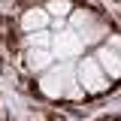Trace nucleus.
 Instances as JSON below:
<instances>
[{"label": "nucleus", "instance_id": "1", "mask_svg": "<svg viewBox=\"0 0 121 121\" xmlns=\"http://www.w3.org/2000/svg\"><path fill=\"white\" fill-rule=\"evenodd\" d=\"M39 94L48 100H79L85 91L79 85V73H76L73 60H60L52 64L43 76H39Z\"/></svg>", "mask_w": 121, "mask_h": 121}, {"label": "nucleus", "instance_id": "2", "mask_svg": "<svg viewBox=\"0 0 121 121\" xmlns=\"http://www.w3.org/2000/svg\"><path fill=\"white\" fill-rule=\"evenodd\" d=\"M70 30H76L85 45H97L100 39L109 36V27L94 12H88V9H73L70 12Z\"/></svg>", "mask_w": 121, "mask_h": 121}, {"label": "nucleus", "instance_id": "3", "mask_svg": "<svg viewBox=\"0 0 121 121\" xmlns=\"http://www.w3.org/2000/svg\"><path fill=\"white\" fill-rule=\"evenodd\" d=\"M76 73H79V85H82V91L85 94H103L106 88H109V76L103 73V67L97 64V58H85L76 64Z\"/></svg>", "mask_w": 121, "mask_h": 121}, {"label": "nucleus", "instance_id": "4", "mask_svg": "<svg viewBox=\"0 0 121 121\" xmlns=\"http://www.w3.org/2000/svg\"><path fill=\"white\" fill-rule=\"evenodd\" d=\"M85 52V43H82V36L76 33V30H60V33H55V39H52V55L60 60H73L79 58Z\"/></svg>", "mask_w": 121, "mask_h": 121}, {"label": "nucleus", "instance_id": "5", "mask_svg": "<svg viewBox=\"0 0 121 121\" xmlns=\"http://www.w3.org/2000/svg\"><path fill=\"white\" fill-rule=\"evenodd\" d=\"M94 58H97V64L103 67V73L109 76V79H121V52L118 48H112L109 43H103L94 52Z\"/></svg>", "mask_w": 121, "mask_h": 121}, {"label": "nucleus", "instance_id": "6", "mask_svg": "<svg viewBox=\"0 0 121 121\" xmlns=\"http://www.w3.org/2000/svg\"><path fill=\"white\" fill-rule=\"evenodd\" d=\"M24 60H27V70H30V73H39V76H43L45 70L52 67L55 55H52V48H27Z\"/></svg>", "mask_w": 121, "mask_h": 121}, {"label": "nucleus", "instance_id": "7", "mask_svg": "<svg viewBox=\"0 0 121 121\" xmlns=\"http://www.w3.org/2000/svg\"><path fill=\"white\" fill-rule=\"evenodd\" d=\"M52 24V15L45 12V9H27V12L21 15V27L27 30V33H33V30H45Z\"/></svg>", "mask_w": 121, "mask_h": 121}, {"label": "nucleus", "instance_id": "8", "mask_svg": "<svg viewBox=\"0 0 121 121\" xmlns=\"http://www.w3.org/2000/svg\"><path fill=\"white\" fill-rule=\"evenodd\" d=\"M52 39H55V33H48V27L33 30V33H27V48H52Z\"/></svg>", "mask_w": 121, "mask_h": 121}, {"label": "nucleus", "instance_id": "9", "mask_svg": "<svg viewBox=\"0 0 121 121\" xmlns=\"http://www.w3.org/2000/svg\"><path fill=\"white\" fill-rule=\"evenodd\" d=\"M48 15H55V18H70V12H73V3L70 0H48L43 6Z\"/></svg>", "mask_w": 121, "mask_h": 121}]
</instances>
